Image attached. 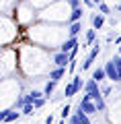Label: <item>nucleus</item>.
Returning a JSON list of instances; mask_svg holds the SVG:
<instances>
[{"label":"nucleus","instance_id":"nucleus-1","mask_svg":"<svg viewBox=\"0 0 121 124\" xmlns=\"http://www.w3.org/2000/svg\"><path fill=\"white\" fill-rule=\"evenodd\" d=\"M68 124H92V122H90V116L84 114V112L80 110V106H78L76 112L68 118Z\"/></svg>","mask_w":121,"mask_h":124},{"label":"nucleus","instance_id":"nucleus-2","mask_svg":"<svg viewBox=\"0 0 121 124\" xmlns=\"http://www.w3.org/2000/svg\"><path fill=\"white\" fill-rule=\"evenodd\" d=\"M99 54H101V46H99V41H96V44H95V48H92L90 52H88L86 60L82 62V66H80V70H88V68L92 66V62H95V58L99 56Z\"/></svg>","mask_w":121,"mask_h":124},{"label":"nucleus","instance_id":"nucleus-3","mask_svg":"<svg viewBox=\"0 0 121 124\" xmlns=\"http://www.w3.org/2000/svg\"><path fill=\"white\" fill-rule=\"evenodd\" d=\"M51 62H53V66H62V68H66V66H70L72 58H70V54H66V52H57V54H53Z\"/></svg>","mask_w":121,"mask_h":124},{"label":"nucleus","instance_id":"nucleus-4","mask_svg":"<svg viewBox=\"0 0 121 124\" xmlns=\"http://www.w3.org/2000/svg\"><path fill=\"white\" fill-rule=\"evenodd\" d=\"M105 72H107V79H109V81H113V83H117V81H119V75H117V66H115V62H113V60L105 62Z\"/></svg>","mask_w":121,"mask_h":124},{"label":"nucleus","instance_id":"nucleus-5","mask_svg":"<svg viewBox=\"0 0 121 124\" xmlns=\"http://www.w3.org/2000/svg\"><path fill=\"white\" fill-rule=\"evenodd\" d=\"M99 85H101L99 81H95V79L90 77V79L86 81V85H84V93H90V95H95V93H103Z\"/></svg>","mask_w":121,"mask_h":124},{"label":"nucleus","instance_id":"nucleus-6","mask_svg":"<svg viewBox=\"0 0 121 124\" xmlns=\"http://www.w3.org/2000/svg\"><path fill=\"white\" fill-rule=\"evenodd\" d=\"M74 48H78V39H76V37H68V39H66L64 44L60 46V52H66V54H70Z\"/></svg>","mask_w":121,"mask_h":124},{"label":"nucleus","instance_id":"nucleus-7","mask_svg":"<svg viewBox=\"0 0 121 124\" xmlns=\"http://www.w3.org/2000/svg\"><path fill=\"white\" fill-rule=\"evenodd\" d=\"M66 77V68H62V66H53L51 70H49V81H60V79H64Z\"/></svg>","mask_w":121,"mask_h":124},{"label":"nucleus","instance_id":"nucleus-8","mask_svg":"<svg viewBox=\"0 0 121 124\" xmlns=\"http://www.w3.org/2000/svg\"><path fill=\"white\" fill-rule=\"evenodd\" d=\"M80 31H82V23H80V21L70 23V25H68V37H76Z\"/></svg>","mask_w":121,"mask_h":124},{"label":"nucleus","instance_id":"nucleus-9","mask_svg":"<svg viewBox=\"0 0 121 124\" xmlns=\"http://www.w3.org/2000/svg\"><path fill=\"white\" fill-rule=\"evenodd\" d=\"M92 29H103V25H105V15H92Z\"/></svg>","mask_w":121,"mask_h":124},{"label":"nucleus","instance_id":"nucleus-10","mask_svg":"<svg viewBox=\"0 0 121 124\" xmlns=\"http://www.w3.org/2000/svg\"><path fill=\"white\" fill-rule=\"evenodd\" d=\"M92 79H95V81H99V83H103V81L107 79L105 66H99V68H95V70H92Z\"/></svg>","mask_w":121,"mask_h":124},{"label":"nucleus","instance_id":"nucleus-11","mask_svg":"<svg viewBox=\"0 0 121 124\" xmlns=\"http://www.w3.org/2000/svg\"><path fill=\"white\" fill-rule=\"evenodd\" d=\"M56 81H47V83H45V89H43V95H45V97H51V95H53V91H56Z\"/></svg>","mask_w":121,"mask_h":124},{"label":"nucleus","instance_id":"nucleus-12","mask_svg":"<svg viewBox=\"0 0 121 124\" xmlns=\"http://www.w3.org/2000/svg\"><path fill=\"white\" fill-rule=\"evenodd\" d=\"M21 114H23V112H19V110H8V116H6L4 124H10V122H17V120L21 118Z\"/></svg>","mask_w":121,"mask_h":124},{"label":"nucleus","instance_id":"nucleus-13","mask_svg":"<svg viewBox=\"0 0 121 124\" xmlns=\"http://www.w3.org/2000/svg\"><path fill=\"white\" fill-rule=\"evenodd\" d=\"M82 19V8H72V13H70V17H68V23H76V21H80Z\"/></svg>","mask_w":121,"mask_h":124},{"label":"nucleus","instance_id":"nucleus-14","mask_svg":"<svg viewBox=\"0 0 121 124\" xmlns=\"http://www.w3.org/2000/svg\"><path fill=\"white\" fill-rule=\"evenodd\" d=\"M95 39H96V29H88V31H86V44H84L82 48H86V46L95 44Z\"/></svg>","mask_w":121,"mask_h":124},{"label":"nucleus","instance_id":"nucleus-15","mask_svg":"<svg viewBox=\"0 0 121 124\" xmlns=\"http://www.w3.org/2000/svg\"><path fill=\"white\" fill-rule=\"evenodd\" d=\"M72 85L76 87V93H78V91H82V89H84L86 83H82V77H72Z\"/></svg>","mask_w":121,"mask_h":124},{"label":"nucleus","instance_id":"nucleus-16","mask_svg":"<svg viewBox=\"0 0 121 124\" xmlns=\"http://www.w3.org/2000/svg\"><path fill=\"white\" fill-rule=\"evenodd\" d=\"M74 95H76V87H74V85L72 83H68V85H66V89H64V97H74Z\"/></svg>","mask_w":121,"mask_h":124},{"label":"nucleus","instance_id":"nucleus-17","mask_svg":"<svg viewBox=\"0 0 121 124\" xmlns=\"http://www.w3.org/2000/svg\"><path fill=\"white\" fill-rule=\"evenodd\" d=\"M95 103H96V110H99V114H103V112L107 110V101H105V97L95 99Z\"/></svg>","mask_w":121,"mask_h":124},{"label":"nucleus","instance_id":"nucleus-18","mask_svg":"<svg viewBox=\"0 0 121 124\" xmlns=\"http://www.w3.org/2000/svg\"><path fill=\"white\" fill-rule=\"evenodd\" d=\"M25 106H27V101H25V95H19V97H17V101H14V110H23Z\"/></svg>","mask_w":121,"mask_h":124},{"label":"nucleus","instance_id":"nucleus-19","mask_svg":"<svg viewBox=\"0 0 121 124\" xmlns=\"http://www.w3.org/2000/svg\"><path fill=\"white\" fill-rule=\"evenodd\" d=\"M99 13L105 15V17H109V15H111V6L105 4V2H101V4H99Z\"/></svg>","mask_w":121,"mask_h":124},{"label":"nucleus","instance_id":"nucleus-20","mask_svg":"<svg viewBox=\"0 0 121 124\" xmlns=\"http://www.w3.org/2000/svg\"><path fill=\"white\" fill-rule=\"evenodd\" d=\"M23 114H25V116H33L35 114V106H33V103H27V106L23 108Z\"/></svg>","mask_w":121,"mask_h":124},{"label":"nucleus","instance_id":"nucleus-21","mask_svg":"<svg viewBox=\"0 0 121 124\" xmlns=\"http://www.w3.org/2000/svg\"><path fill=\"white\" fill-rule=\"evenodd\" d=\"M70 112H72V108H70V106H68V103H66V106H64V108H62V112H60V116H62V118H64V120H66V118H70Z\"/></svg>","mask_w":121,"mask_h":124},{"label":"nucleus","instance_id":"nucleus-22","mask_svg":"<svg viewBox=\"0 0 121 124\" xmlns=\"http://www.w3.org/2000/svg\"><path fill=\"white\" fill-rule=\"evenodd\" d=\"M101 91H103L105 97H109V95L113 93V87H111V85H103V87H101Z\"/></svg>","mask_w":121,"mask_h":124},{"label":"nucleus","instance_id":"nucleus-23","mask_svg":"<svg viewBox=\"0 0 121 124\" xmlns=\"http://www.w3.org/2000/svg\"><path fill=\"white\" fill-rule=\"evenodd\" d=\"M45 101H47V97H39L37 101L33 103V106H35V110H39V108H43V106H45Z\"/></svg>","mask_w":121,"mask_h":124},{"label":"nucleus","instance_id":"nucleus-24","mask_svg":"<svg viewBox=\"0 0 121 124\" xmlns=\"http://www.w3.org/2000/svg\"><path fill=\"white\" fill-rule=\"evenodd\" d=\"M80 2L82 0H70L68 4H70V8H80Z\"/></svg>","mask_w":121,"mask_h":124},{"label":"nucleus","instance_id":"nucleus-25","mask_svg":"<svg viewBox=\"0 0 121 124\" xmlns=\"http://www.w3.org/2000/svg\"><path fill=\"white\" fill-rule=\"evenodd\" d=\"M6 116H8V110H2V112H0V122H4Z\"/></svg>","mask_w":121,"mask_h":124},{"label":"nucleus","instance_id":"nucleus-26","mask_svg":"<svg viewBox=\"0 0 121 124\" xmlns=\"http://www.w3.org/2000/svg\"><path fill=\"white\" fill-rule=\"evenodd\" d=\"M82 2H84V4H86V6H88V8H92V6H96V4H95V2H92V0H82Z\"/></svg>","mask_w":121,"mask_h":124},{"label":"nucleus","instance_id":"nucleus-27","mask_svg":"<svg viewBox=\"0 0 121 124\" xmlns=\"http://www.w3.org/2000/svg\"><path fill=\"white\" fill-rule=\"evenodd\" d=\"M76 56H78V48H74L72 52H70V58H72V60H74V58H76Z\"/></svg>","mask_w":121,"mask_h":124},{"label":"nucleus","instance_id":"nucleus-28","mask_svg":"<svg viewBox=\"0 0 121 124\" xmlns=\"http://www.w3.org/2000/svg\"><path fill=\"white\" fill-rule=\"evenodd\" d=\"M68 70H70V72H74V70H76V64H74V60L70 62V66H68Z\"/></svg>","mask_w":121,"mask_h":124},{"label":"nucleus","instance_id":"nucleus-29","mask_svg":"<svg viewBox=\"0 0 121 124\" xmlns=\"http://www.w3.org/2000/svg\"><path fill=\"white\" fill-rule=\"evenodd\" d=\"M45 124H53V116H51V114H49L47 118H45Z\"/></svg>","mask_w":121,"mask_h":124},{"label":"nucleus","instance_id":"nucleus-30","mask_svg":"<svg viewBox=\"0 0 121 124\" xmlns=\"http://www.w3.org/2000/svg\"><path fill=\"white\" fill-rule=\"evenodd\" d=\"M92 2H95V4H96V6H99V4H101V2H103V0H92Z\"/></svg>","mask_w":121,"mask_h":124},{"label":"nucleus","instance_id":"nucleus-31","mask_svg":"<svg viewBox=\"0 0 121 124\" xmlns=\"http://www.w3.org/2000/svg\"><path fill=\"white\" fill-rule=\"evenodd\" d=\"M117 10H119V13H121V2H119V4H117Z\"/></svg>","mask_w":121,"mask_h":124},{"label":"nucleus","instance_id":"nucleus-32","mask_svg":"<svg viewBox=\"0 0 121 124\" xmlns=\"http://www.w3.org/2000/svg\"><path fill=\"white\" fill-rule=\"evenodd\" d=\"M66 2H70V0H66Z\"/></svg>","mask_w":121,"mask_h":124}]
</instances>
